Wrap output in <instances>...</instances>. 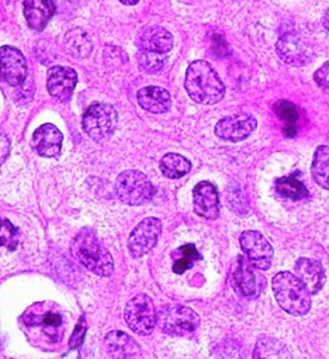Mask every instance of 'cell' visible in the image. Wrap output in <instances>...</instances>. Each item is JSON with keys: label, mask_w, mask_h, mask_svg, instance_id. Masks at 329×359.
I'll list each match as a JSON object with an SVG mask.
<instances>
[{"label": "cell", "mask_w": 329, "mask_h": 359, "mask_svg": "<svg viewBox=\"0 0 329 359\" xmlns=\"http://www.w3.org/2000/svg\"><path fill=\"white\" fill-rule=\"evenodd\" d=\"M135 43L139 51L168 54L174 47V36L164 27L152 25L139 30Z\"/></svg>", "instance_id": "cell-13"}, {"label": "cell", "mask_w": 329, "mask_h": 359, "mask_svg": "<svg viewBox=\"0 0 329 359\" xmlns=\"http://www.w3.org/2000/svg\"><path fill=\"white\" fill-rule=\"evenodd\" d=\"M276 51L286 64L295 67L308 64L314 57L311 44L304 37L294 33L283 36L276 44Z\"/></svg>", "instance_id": "cell-10"}, {"label": "cell", "mask_w": 329, "mask_h": 359, "mask_svg": "<svg viewBox=\"0 0 329 359\" xmlns=\"http://www.w3.org/2000/svg\"><path fill=\"white\" fill-rule=\"evenodd\" d=\"M295 275L307 286L311 294L318 293L323 287L326 279L321 262L309 258H300L295 262Z\"/></svg>", "instance_id": "cell-19"}, {"label": "cell", "mask_w": 329, "mask_h": 359, "mask_svg": "<svg viewBox=\"0 0 329 359\" xmlns=\"http://www.w3.org/2000/svg\"><path fill=\"white\" fill-rule=\"evenodd\" d=\"M185 88L192 100L206 106L218 103L225 95L221 78L207 61H195L189 65Z\"/></svg>", "instance_id": "cell-1"}, {"label": "cell", "mask_w": 329, "mask_h": 359, "mask_svg": "<svg viewBox=\"0 0 329 359\" xmlns=\"http://www.w3.org/2000/svg\"><path fill=\"white\" fill-rule=\"evenodd\" d=\"M239 243L242 251L253 268L259 271H267L272 266L274 251L263 234L255 230H246L241 234Z\"/></svg>", "instance_id": "cell-8"}, {"label": "cell", "mask_w": 329, "mask_h": 359, "mask_svg": "<svg viewBox=\"0 0 329 359\" xmlns=\"http://www.w3.org/2000/svg\"><path fill=\"white\" fill-rule=\"evenodd\" d=\"M0 76L10 86H20L27 78V61L15 47H0Z\"/></svg>", "instance_id": "cell-11"}, {"label": "cell", "mask_w": 329, "mask_h": 359, "mask_svg": "<svg viewBox=\"0 0 329 359\" xmlns=\"http://www.w3.org/2000/svg\"><path fill=\"white\" fill-rule=\"evenodd\" d=\"M78 83V74L72 68L52 67L47 76V89L52 97L66 102Z\"/></svg>", "instance_id": "cell-14"}, {"label": "cell", "mask_w": 329, "mask_h": 359, "mask_svg": "<svg viewBox=\"0 0 329 359\" xmlns=\"http://www.w3.org/2000/svg\"><path fill=\"white\" fill-rule=\"evenodd\" d=\"M115 194L118 199L128 206H142L152 201L156 189L145 173L130 169L118 175Z\"/></svg>", "instance_id": "cell-4"}, {"label": "cell", "mask_w": 329, "mask_h": 359, "mask_svg": "<svg viewBox=\"0 0 329 359\" xmlns=\"http://www.w3.org/2000/svg\"><path fill=\"white\" fill-rule=\"evenodd\" d=\"M272 289L279 306L291 316H305L311 309V293L291 272H279L273 276Z\"/></svg>", "instance_id": "cell-3"}, {"label": "cell", "mask_w": 329, "mask_h": 359, "mask_svg": "<svg viewBox=\"0 0 329 359\" xmlns=\"http://www.w3.org/2000/svg\"><path fill=\"white\" fill-rule=\"evenodd\" d=\"M234 286L238 293L246 299H253L260 292V283L258 282V275L253 272V265L246 257H238L234 272H232Z\"/></svg>", "instance_id": "cell-17"}, {"label": "cell", "mask_w": 329, "mask_h": 359, "mask_svg": "<svg viewBox=\"0 0 329 359\" xmlns=\"http://www.w3.org/2000/svg\"><path fill=\"white\" fill-rule=\"evenodd\" d=\"M192 169V163L188 158L179 154H167L160 161L162 173L169 179H181Z\"/></svg>", "instance_id": "cell-25"}, {"label": "cell", "mask_w": 329, "mask_h": 359, "mask_svg": "<svg viewBox=\"0 0 329 359\" xmlns=\"http://www.w3.org/2000/svg\"><path fill=\"white\" fill-rule=\"evenodd\" d=\"M322 25H323V27L329 32V9L323 13V18H322Z\"/></svg>", "instance_id": "cell-36"}, {"label": "cell", "mask_w": 329, "mask_h": 359, "mask_svg": "<svg viewBox=\"0 0 329 359\" xmlns=\"http://www.w3.org/2000/svg\"><path fill=\"white\" fill-rule=\"evenodd\" d=\"M156 325L164 334L190 337L199 328L200 317L190 307L164 306L156 313Z\"/></svg>", "instance_id": "cell-5"}, {"label": "cell", "mask_w": 329, "mask_h": 359, "mask_svg": "<svg viewBox=\"0 0 329 359\" xmlns=\"http://www.w3.org/2000/svg\"><path fill=\"white\" fill-rule=\"evenodd\" d=\"M20 244V231L9 220H0V247L15 251Z\"/></svg>", "instance_id": "cell-30"}, {"label": "cell", "mask_w": 329, "mask_h": 359, "mask_svg": "<svg viewBox=\"0 0 329 359\" xmlns=\"http://www.w3.org/2000/svg\"><path fill=\"white\" fill-rule=\"evenodd\" d=\"M258 121L251 114H234L221 118L216 126V135L221 140L239 142L246 140L255 130Z\"/></svg>", "instance_id": "cell-12"}, {"label": "cell", "mask_w": 329, "mask_h": 359, "mask_svg": "<svg viewBox=\"0 0 329 359\" xmlns=\"http://www.w3.org/2000/svg\"><path fill=\"white\" fill-rule=\"evenodd\" d=\"M54 0H24L23 12L30 29L43 32L55 15Z\"/></svg>", "instance_id": "cell-18"}, {"label": "cell", "mask_w": 329, "mask_h": 359, "mask_svg": "<svg viewBox=\"0 0 329 359\" xmlns=\"http://www.w3.org/2000/svg\"><path fill=\"white\" fill-rule=\"evenodd\" d=\"M274 110H276V114L280 120L286 121L287 123V128H286V133L288 137H293L295 134V121L298 120V111H297V107L287 102V100H280L276 103L274 106Z\"/></svg>", "instance_id": "cell-29"}, {"label": "cell", "mask_w": 329, "mask_h": 359, "mask_svg": "<svg viewBox=\"0 0 329 359\" xmlns=\"http://www.w3.org/2000/svg\"><path fill=\"white\" fill-rule=\"evenodd\" d=\"M314 81L316 82V85L325 90L329 92V61L325 62L315 74H314Z\"/></svg>", "instance_id": "cell-34"}, {"label": "cell", "mask_w": 329, "mask_h": 359, "mask_svg": "<svg viewBox=\"0 0 329 359\" xmlns=\"http://www.w3.org/2000/svg\"><path fill=\"white\" fill-rule=\"evenodd\" d=\"M72 255L90 272L99 276H110L114 271L111 254L102 245L96 234L83 229L72 241Z\"/></svg>", "instance_id": "cell-2"}, {"label": "cell", "mask_w": 329, "mask_h": 359, "mask_svg": "<svg viewBox=\"0 0 329 359\" xmlns=\"http://www.w3.org/2000/svg\"><path fill=\"white\" fill-rule=\"evenodd\" d=\"M175 264H174V272L178 275L185 273L188 269H190L196 261L202 259V255L199 254L197 248L193 244L182 245L176 252H174Z\"/></svg>", "instance_id": "cell-27"}, {"label": "cell", "mask_w": 329, "mask_h": 359, "mask_svg": "<svg viewBox=\"0 0 329 359\" xmlns=\"http://www.w3.org/2000/svg\"><path fill=\"white\" fill-rule=\"evenodd\" d=\"M274 189L281 198L290 201H302L308 196V189L305 188V185L294 176H284L277 179Z\"/></svg>", "instance_id": "cell-26"}, {"label": "cell", "mask_w": 329, "mask_h": 359, "mask_svg": "<svg viewBox=\"0 0 329 359\" xmlns=\"http://www.w3.org/2000/svg\"><path fill=\"white\" fill-rule=\"evenodd\" d=\"M124 318L128 327L138 335H149L156 325V310L146 294L134 296L124 309Z\"/></svg>", "instance_id": "cell-7"}, {"label": "cell", "mask_w": 329, "mask_h": 359, "mask_svg": "<svg viewBox=\"0 0 329 359\" xmlns=\"http://www.w3.org/2000/svg\"><path fill=\"white\" fill-rule=\"evenodd\" d=\"M106 348L111 356L115 358H128L136 356L141 352V346L135 342L128 334L122 331H111L106 335L104 339Z\"/></svg>", "instance_id": "cell-21"}, {"label": "cell", "mask_w": 329, "mask_h": 359, "mask_svg": "<svg viewBox=\"0 0 329 359\" xmlns=\"http://www.w3.org/2000/svg\"><path fill=\"white\" fill-rule=\"evenodd\" d=\"M26 324L29 325H43L46 328H51V330H57L62 325V316L57 311H51L47 310L44 313H34L31 320H24Z\"/></svg>", "instance_id": "cell-31"}, {"label": "cell", "mask_w": 329, "mask_h": 359, "mask_svg": "<svg viewBox=\"0 0 329 359\" xmlns=\"http://www.w3.org/2000/svg\"><path fill=\"white\" fill-rule=\"evenodd\" d=\"M86 330H88L86 320H85V317H82L80 321L78 323V325H76V328H75L72 337H71V341H69V346H71L72 349H75V348H78V346L82 345V342H83V339H85V335H86Z\"/></svg>", "instance_id": "cell-33"}, {"label": "cell", "mask_w": 329, "mask_h": 359, "mask_svg": "<svg viewBox=\"0 0 329 359\" xmlns=\"http://www.w3.org/2000/svg\"><path fill=\"white\" fill-rule=\"evenodd\" d=\"M167 54H159V53H150V51H139L136 55L138 67L142 72L153 75L160 72L164 65H167Z\"/></svg>", "instance_id": "cell-28"}, {"label": "cell", "mask_w": 329, "mask_h": 359, "mask_svg": "<svg viewBox=\"0 0 329 359\" xmlns=\"http://www.w3.org/2000/svg\"><path fill=\"white\" fill-rule=\"evenodd\" d=\"M62 133L54 124H44L38 127L31 138L34 151L44 158H55L61 154L62 148Z\"/></svg>", "instance_id": "cell-16"}, {"label": "cell", "mask_w": 329, "mask_h": 359, "mask_svg": "<svg viewBox=\"0 0 329 359\" xmlns=\"http://www.w3.org/2000/svg\"><path fill=\"white\" fill-rule=\"evenodd\" d=\"M232 196L237 198V201H230L231 203V209L239 215H245L248 212V206H246V201H245V195L241 192L239 187H237V191H235V187H231V194Z\"/></svg>", "instance_id": "cell-32"}, {"label": "cell", "mask_w": 329, "mask_h": 359, "mask_svg": "<svg viewBox=\"0 0 329 359\" xmlns=\"http://www.w3.org/2000/svg\"><path fill=\"white\" fill-rule=\"evenodd\" d=\"M120 2L122 5H127V6H134V5H136L139 2V0H120Z\"/></svg>", "instance_id": "cell-37"}, {"label": "cell", "mask_w": 329, "mask_h": 359, "mask_svg": "<svg viewBox=\"0 0 329 359\" xmlns=\"http://www.w3.org/2000/svg\"><path fill=\"white\" fill-rule=\"evenodd\" d=\"M162 233V223L156 217L144 219L128 238V250L134 258H141L156 245Z\"/></svg>", "instance_id": "cell-9"}, {"label": "cell", "mask_w": 329, "mask_h": 359, "mask_svg": "<svg viewBox=\"0 0 329 359\" xmlns=\"http://www.w3.org/2000/svg\"><path fill=\"white\" fill-rule=\"evenodd\" d=\"M64 46L66 53L78 60L88 58L93 50L89 34L82 29L69 30L64 37Z\"/></svg>", "instance_id": "cell-22"}, {"label": "cell", "mask_w": 329, "mask_h": 359, "mask_svg": "<svg viewBox=\"0 0 329 359\" xmlns=\"http://www.w3.org/2000/svg\"><path fill=\"white\" fill-rule=\"evenodd\" d=\"M9 155H10V140L5 133L0 131V165L5 163Z\"/></svg>", "instance_id": "cell-35"}, {"label": "cell", "mask_w": 329, "mask_h": 359, "mask_svg": "<svg viewBox=\"0 0 329 359\" xmlns=\"http://www.w3.org/2000/svg\"><path fill=\"white\" fill-rule=\"evenodd\" d=\"M139 106L153 114L167 113L172 106V97L169 92L158 86L142 88L136 95Z\"/></svg>", "instance_id": "cell-20"}, {"label": "cell", "mask_w": 329, "mask_h": 359, "mask_svg": "<svg viewBox=\"0 0 329 359\" xmlns=\"http://www.w3.org/2000/svg\"><path fill=\"white\" fill-rule=\"evenodd\" d=\"M253 358H293V355L281 341L267 335H262L256 341Z\"/></svg>", "instance_id": "cell-24"}, {"label": "cell", "mask_w": 329, "mask_h": 359, "mask_svg": "<svg viewBox=\"0 0 329 359\" xmlns=\"http://www.w3.org/2000/svg\"><path fill=\"white\" fill-rule=\"evenodd\" d=\"M118 116L115 109L107 103H94L83 114V130L86 134L100 142L108 138L117 127Z\"/></svg>", "instance_id": "cell-6"}, {"label": "cell", "mask_w": 329, "mask_h": 359, "mask_svg": "<svg viewBox=\"0 0 329 359\" xmlns=\"http://www.w3.org/2000/svg\"><path fill=\"white\" fill-rule=\"evenodd\" d=\"M195 212L207 220H216L220 216V198L217 188L210 182H200L193 189Z\"/></svg>", "instance_id": "cell-15"}, {"label": "cell", "mask_w": 329, "mask_h": 359, "mask_svg": "<svg viewBox=\"0 0 329 359\" xmlns=\"http://www.w3.org/2000/svg\"><path fill=\"white\" fill-rule=\"evenodd\" d=\"M314 181L323 189L329 191V147L321 145L316 148L311 165Z\"/></svg>", "instance_id": "cell-23"}]
</instances>
